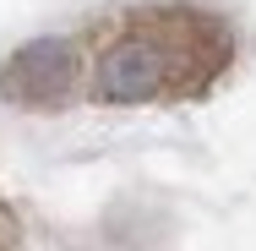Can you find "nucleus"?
Instances as JSON below:
<instances>
[{
    "label": "nucleus",
    "mask_w": 256,
    "mask_h": 251,
    "mask_svg": "<svg viewBox=\"0 0 256 251\" xmlns=\"http://www.w3.org/2000/svg\"><path fill=\"white\" fill-rule=\"evenodd\" d=\"M0 93L28 109H50V104L76 93V55L71 39H38L28 50L11 55V66L0 71Z\"/></svg>",
    "instance_id": "nucleus-2"
},
{
    "label": "nucleus",
    "mask_w": 256,
    "mask_h": 251,
    "mask_svg": "<svg viewBox=\"0 0 256 251\" xmlns=\"http://www.w3.org/2000/svg\"><path fill=\"white\" fill-rule=\"evenodd\" d=\"M71 55H76V88L98 104L191 99L224 71L229 33L207 11L158 6L109 22L88 44L71 39Z\"/></svg>",
    "instance_id": "nucleus-1"
}]
</instances>
